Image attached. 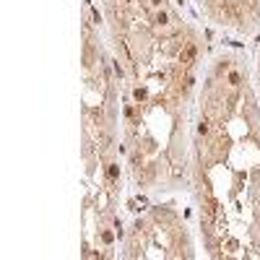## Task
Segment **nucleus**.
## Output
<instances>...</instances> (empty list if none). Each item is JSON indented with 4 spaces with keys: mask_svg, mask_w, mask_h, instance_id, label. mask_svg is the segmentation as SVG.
Listing matches in <instances>:
<instances>
[{
    "mask_svg": "<svg viewBox=\"0 0 260 260\" xmlns=\"http://www.w3.org/2000/svg\"><path fill=\"white\" fill-rule=\"evenodd\" d=\"M151 3H156V5H159V3H161V0H151Z\"/></svg>",
    "mask_w": 260,
    "mask_h": 260,
    "instance_id": "7ed1b4c3",
    "label": "nucleus"
},
{
    "mask_svg": "<svg viewBox=\"0 0 260 260\" xmlns=\"http://www.w3.org/2000/svg\"><path fill=\"white\" fill-rule=\"evenodd\" d=\"M195 60V44H187L185 50L180 52V63H185V65H190Z\"/></svg>",
    "mask_w": 260,
    "mask_h": 260,
    "instance_id": "f257e3e1",
    "label": "nucleus"
},
{
    "mask_svg": "<svg viewBox=\"0 0 260 260\" xmlns=\"http://www.w3.org/2000/svg\"><path fill=\"white\" fill-rule=\"evenodd\" d=\"M198 133H200V135H203V133H208V125L200 122V125H198Z\"/></svg>",
    "mask_w": 260,
    "mask_h": 260,
    "instance_id": "f03ea898",
    "label": "nucleus"
}]
</instances>
